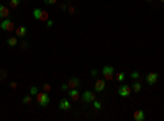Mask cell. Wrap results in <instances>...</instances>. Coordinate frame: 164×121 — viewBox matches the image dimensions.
I'll return each instance as SVG.
<instances>
[{
    "mask_svg": "<svg viewBox=\"0 0 164 121\" xmlns=\"http://www.w3.org/2000/svg\"><path fill=\"white\" fill-rule=\"evenodd\" d=\"M22 101H23V103H25V105H28V103H31V95H27V97H23V100H22Z\"/></svg>",
    "mask_w": 164,
    "mask_h": 121,
    "instance_id": "22",
    "label": "cell"
},
{
    "mask_svg": "<svg viewBox=\"0 0 164 121\" xmlns=\"http://www.w3.org/2000/svg\"><path fill=\"white\" fill-rule=\"evenodd\" d=\"M43 2H45L46 5H54L56 2H58V0H43Z\"/></svg>",
    "mask_w": 164,
    "mask_h": 121,
    "instance_id": "24",
    "label": "cell"
},
{
    "mask_svg": "<svg viewBox=\"0 0 164 121\" xmlns=\"http://www.w3.org/2000/svg\"><path fill=\"white\" fill-rule=\"evenodd\" d=\"M130 77L133 79V80H138V79H140V72H138V71H133V72L130 74Z\"/></svg>",
    "mask_w": 164,
    "mask_h": 121,
    "instance_id": "19",
    "label": "cell"
},
{
    "mask_svg": "<svg viewBox=\"0 0 164 121\" xmlns=\"http://www.w3.org/2000/svg\"><path fill=\"white\" fill-rule=\"evenodd\" d=\"M90 75H92V77H97V75H99V71H97V69H92V71H90Z\"/></svg>",
    "mask_w": 164,
    "mask_h": 121,
    "instance_id": "25",
    "label": "cell"
},
{
    "mask_svg": "<svg viewBox=\"0 0 164 121\" xmlns=\"http://www.w3.org/2000/svg\"><path fill=\"white\" fill-rule=\"evenodd\" d=\"M133 119L135 121H144V119H146V113H144V110H135Z\"/></svg>",
    "mask_w": 164,
    "mask_h": 121,
    "instance_id": "9",
    "label": "cell"
},
{
    "mask_svg": "<svg viewBox=\"0 0 164 121\" xmlns=\"http://www.w3.org/2000/svg\"><path fill=\"white\" fill-rule=\"evenodd\" d=\"M118 95H120L122 98L130 97V95H131V87L127 85V84H122V85H120V88H118Z\"/></svg>",
    "mask_w": 164,
    "mask_h": 121,
    "instance_id": "6",
    "label": "cell"
},
{
    "mask_svg": "<svg viewBox=\"0 0 164 121\" xmlns=\"http://www.w3.org/2000/svg\"><path fill=\"white\" fill-rule=\"evenodd\" d=\"M5 77H7V72H5V71H0V79H5Z\"/></svg>",
    "mask_w": 164,
    "mask_h": 121,
    "instance_id": "28",
    "label": "cell"
},
{
    "mask_svg": "<svg viewBox=\"0 0 164 121\" xmlns=\"http://www.w3.org/2000/svg\"><path fill=\"white\" fill-rule=\"evenodd\" d=\"M59 110H62V111L71 110V101H69V98H61L59 100Z\"/></svg>",
    "mask_w": 164,
    "mask_h": 121,
    "instance_id": "8",
    "label": "cell"
},
{
    "mask_svg": "<svg viewBox=\"0 0 164 121\" xmlns=\"http://www.w3.org/2000/svg\"><path fill=\"white\" fill-rule=\"evenodd\" d=\"M130 87H131V92H135V93H140L141 88H143V85H141L138 80H133V84H131Z\"/></svg>",
    "mask_w": 164,
    "mask_h": 121,
    "instance_id": "13",
    "label": "cell"
},
{
    "mask_svg": "<svg viewBox=\"0 0 164 121\" xmlns=\"http://www.w3.org/2000/svg\"><path fill=\"white\" fill-rule=\"evenodd\" d=\"M33 18L35 20H43V21H46L48 20V12L45 10H41V8H33Z\"/></svg>",
    "mask_w": 164,
    "mask_h": 121,
    "instance_id": "4",
    "label": "cell"
},
{
    "mask_svg": "<svg viewBox=\"0 0 164 121\" xmlns=\"http://www.w3.org/2000/svg\"><path fill=\"white\" fill-rule=\"evenodd\" d=\"M100 72H102V75H104L105 80H112L113 77H115V69H113L112 66H104Z\"/></svg>",
    "mask_w": 164,
    "mask_h": 121,
    "instance_id": "3",
    "label": "cell"
},
{
    "mask_svg": "<svg viewBox=\"0 0 164 121\" xmlns=\"http://www.w3.org/2000/svg\"><path fill=\"white\" fill-rule=\"evenodd\" d=\"M18 5H20V0H10V7L12 8H17Z\"/></svg>",
    "mask_w": 164,
    "mask_h": 121,
    "instance_id": "21",
    "label": "cell"
},
{
    "mask_svg": "<svg viewBox=\"0 0 164 121\" xmlns=\"http://www.w3.org/2000/svg\"><path fill=\"white\" fill-rule=\"evenodd\" d=\"M125 77H127V75H125V72H118V74H115V79L120 82V84H122V82L125 80Z\"/></svg>",
    "mask_w": 164,
    "mask_h": 121,
    "instance_id": "17",
    "label": "cell"
},
{
    "mask_svg": "<svg viewBox=\"0 0 164 121\" xmlns=\"http://www.w3.org/2000/svg\"><path fill=\"white\" fill-rule=\"evenodd\" d=\"M0 30L2 31H7V33H10V31H15V23L12 18H3L2 23H0Z\"/></svg>",
    "mask_w": 164,
    "mask_h": 121,
    "instance_id": "1",
    "label": "cell"
},
{
    "mask_svg": "<svg viewBox=\"0 0 164 121\" xmlns=\"http://www.w3.org/2000/svg\"><path fill=\"white\" fill-rule=\"evenodd\" d=\"M69 98L71 100H79L80 98V92L77 88H69Z\"/></svg>",
    "mask_w": 164,
    "mask_h": 121,
    "instance_id": "12",
    "label": "cell"
},
{
    "mask_svg": "<svg viewBox=\"0 0 164 121\" xmlns=\"http://www.w3.org/2000/svg\"><path fill=\"white\" fill-rule=\"evenodd\" d=\"M67 85H69V88H79L80 80L77 77H71V79H69V82H67Z\"/></svg>",
    "mask_w": 164,
    "mask_h": 121,
    "instance_id": "11",
    "label": "cell"
},
{
    "mask_svg": "<svg viewBox=\"0 0 164 121\" xmlns=\"http://www.w3.org/2000/svg\"><path fill=\"white\" fill-rule=\"evenodd\" d=\"M38 93H40V90H38V87H36V85H33V87L30 88V95H31V97H36Z\"/></svg>",
    "mask_w": 164,
    "mask_h": 121,
    "instance_id": "18",
    "label": "cell"
},
{
    "mask_svg": "<svg viewBox=\"0 0 164 121\" xmlns=\"http://www.w3.org/2000/svg\"><path fill=\"white\" fill-rule=\"evenodd\" d=\"M8 15H10V10H8V7H5V5H0V18H8Z\"/></svg>",
    "mask_w": 164,
    "mask_h": 121,
    "instance_id": "14",
    "label": "cell"
},
{
    "mask_svg": "<svg viewBox=\"0 0 164 121\" xmlns=\"http://www.w3.org/2000/svg\"><path fill=\"white\" fill-rule=\"evenodd\" d=\"M92 103H94V108H95V110H102V103H100L99 100H94Z\"/></svg>",
    "mask_w": 164,
    "mask_h": 121,
    "instance_id": "20",
    "label": "cell"
},
{
    "mask_svg": "<svg viewBox=\"0 0 164 121\" xmlns=\"http://www.w3.org/2000/svg\"><path fill=\"white\" fill-rule=\"evenodd\" d=\"M95 92H104L105 90V79H99V80H95Z\"/></svg>",
    "mask_w": 164,
    "mask_h": 121,
    "instance_id": "10",
    "label": "cell"
},
{
    "mask_svg": "<svg viewBox=\"0 0 164 121\" xmlns=\"http://www.w3.org/2000/svg\"><path fill=\"white\" fill-rule=\"evenodd\" d=\"M61 88H62V90H69V85H67V84H62Z\"/></svg>",
    "mask_w": 164,
    "mask_h": 121,
    "instance_id": "30",
    "label": "cell"
},
{
    "mask_svg": "<svg viewBox=\"0 0 164 121\" xmlns=\"http://www.w3.org/2000/svg\"><path fill=\"white\" fill-rule=\"evenodd\" d=\"M82 101L84 103H92L94 100H95V92H92V90H85V92H82Z\"/></svg>",
    "mask_w": 164,
    "mask_h": 121,
    "instance_id": "5",
    "label": "cell"
},
{
    "mask_svg": "<svg viewBox=\"0 0 164 121\" xmlns=\"http://www.w3.org/2000/svg\"><path fill=\"white\" fill-rule=\"evenodd\" d=\"M20 46H22L23 49H27V48L30 46V44H28V41H23V43H20Z\"/></svg>",
    "mask_w": 164,
    "mask_h": 121,
    "instance_id": "27",
    "label": "cell"
},
{
    "mask_svg": "<svg viewBox=\"0 0 164 121\" xmlns=\"http://www.w3.org/2000/svg\"><path fill=\"white\" fill-rule=\"evenodd\" d=\"M17 36H18V38L27 36V26H18V28H17Z\"/></svg>",
    "mask_w": 164,
    "mask_h": 121,
    "instance_id": "16",
    "label": "cell"
},
{
    "mask_svg": "<svg viewBox=\"0 0 164 121\" xmlns=\"http://www.w3.org/2000/svg\"><path fill=\"white\" fill-rule=\"evenodd\" d=\"M161 2H162V3H164V0H161Z\"/></svg>",
    "mask_w": 164,
    "mask_h": 121,
    "instance_id": "32",
    "label": "cell"
},
{
    "mask_svg": "<svg viewBox=\"0 0 164 121\" xmlns=\"http://www.w3.org/2000/svg\"><path fill=\"white\" fill-rule=\"evenodd\" d=\"M157 79H159V74H157V72H149V74L146 75L148 85H154L156 82H157Z\"/></svg>",
    "mask_w": 164,
    "mask_h": 121,
    "instance_id": "7",
    "label": "cell"
},
{
    "mask_svg": "<svg viewBox=\"0 0 164 121\" xmlns=\"http://www.w3.org/2000/svg\"><path fill=\"white\" fill-rule=\"evenodd\" d=\"M51 90V85L49 84H43V92H49Z\"/></svg>",
    "mask_w": 164,
    "mask_h": 121,
    "instance_id": "23",
    "label": "cell"
},
{
    "mask_svg": "<svg viewBox=\"0 0 164 121\" xmlns=\"http://www.w3.org/2000/svg\"><path fill=\"white\" fill-rule=\"evenodd\" d=\"M49 100H51V98H49V93H48V92H40V93L36 95V101H38V105L43 106V108L49 105Z\"/></svg>",
    "mask_w": 164,
    "mask_h": 121,
    "instance_id": "2",
    "label": "cell"
},
{
    "mask_svg": "<svg viewBox=\"0 0 164 121\" xmlns=\"http://www.w3.org/2000/svg\"><path fill=\"white\" fill-rule=\"evenodd\" d=\"M146 2H154V0H146Z\"/></svg>",
    "mask_w": 164,
    "mask_h": 121,
    "instance_id": "31",
    "label": "cell"
},
{
    "mask_svg": "<svg viewBox=\"0 0 164 121\" xmlns=\"http://www.w3.org/2000/svg\"><path fill=\"white\" fill-rule=\"evenodd\" d=\"M17 44H18V36H12L7 40V46H10V48H15Z\"/></svg>",
    "mask_w": 164,
    "mask_h": 121,
    "instance_id": "15",
    "label": "cell"
},
{
    "mask_svg": "<svg viewBox=\"0 0 164 121\" xmlns=\"http://www.w3.org/2000/svg\"><path fill=\"white\" fill-rule=\"evenodd\" d=\"M53 25H54L53 20H49V18H48V20H46V26H48V28H53Z\"/></svg>",
    "mask_w": 164,
    "mask_h": 121,
    "instance_id": "26",
    "label": "cell"
},
{
    "mask_svg": "<svg viewBox=\"0 0 164 121\" xmlns=\"http://www.w3.org/2000/svg\"><path fill=\"white\" fill-rule=\"evenodd\" d=\"M17 87H18V84H17V82H12V84H10V88H13V90H15Z\"/></svg>",
    "mask_w": 164,
    "mask_h": 121,
    "instance_id": "29",
    "label": "cell"
}]
</instances>
